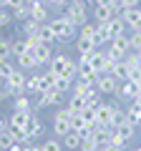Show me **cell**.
<instances>
[{
	"instance_id": "cell-1",
	"label": "cell",
	"mask_w": 141,
	"mask_h": 151,
	"mask_svg": "<svg viewBox=\"0 0 141 151\" xmlns=\"http://www.w3.org/2000/svg\"><path fill=\"white\" fill-rule=\"evenodd\" d=\"M48 23H50V28H53V33H55V43L65 45V43H70V40H76V38H78V28L65 18V13L50 18Z\"/></svg>"
},
{
	"instance_id": "cell-2",
	"label": "cell",
	"mask_w": 141,
	"mask_h": 151,
	"mask_svg": "<svg viewBox=\"0 0 141 151\" xmlns=\"http://www.w3.org/2000/svg\"><path fill=\"white\" fill-rule=\"evenodd\" d=\"M48 70L55 73V76H70V78H76L78 60H73L65 53H53V58H50V63H48Z\"/></svg>"
},
{
	"instance_id": "cell-3",
	"label": "cell",
	"mask_w": 141,
	"mask_h": 151,
	"mask_svg": "<svg viewBox=\"0 0 141 151\" xmlns=\"http://www.w3.org/2000/svg\"><path fill=\"white\" fill-rule=\"evenodd\" d=\"M70 116H73V111L68 106H60L53 113V136L63 139L65 134H70Z\"/></svg>"
},
{
	"instance_id": "cell-4",
	"label": "cell",
	"mask_w": 141,
	"mask_h": 151,
	"mask_svg": "<svg viewBox=\"0 0 141 151\" xmlns=\"http://www.w3.org/2000/svg\"><path fill=\"white\" fill-rule=\"evenodd\" d=\"M25 81H28L25 70L15 68V73L5 78V88H3V91L8 93V98H15V96H20V93H25Z\"/></svg>"
},
{
	"instance_id": "cell-5",
	"label": "cell",
	"mask_w": 141,
	"mask_h": 151,
	"mask_svg": "<svg viewBox=\"0 0 141 151\" xmlns=\"http://www.w3.org/2000/svg\"><path fill=\"white\" fill-rule=\"evenodd\" d=\"M65 18H68L70 23L76 28H81V25H86L88 23V18H91V10H88V5H81V3H68V8H65Z\"/></svg>"
},
{
	"instance_id": "cell-6",
	"label": "cell",
	"mask_w": 141,
	"mask_h": 151,
	"mask_svg": "<svg viewBox=\"0 0 141 151\" xmlns=\"http://www.w3.org/2000/svg\"><path fill=\"white\" fill-rule=\"evenodd\" d=\"M65 98V93H60L58 88H50V91H40L35 96V111H43L50 106H60V101Z\"/></svg>"
},
{
	"instance_id": "cell-7",
	"label": "cell",
	"mask_w": 141,
	"mask_h": 151,
	"mask_svg": "<svg viewBox=\"0 0 141 151\" xmlns=\"http://www.w3.org/2000/svg\"><path fill=\"white\" fill-rule=\"evenodd\" d=\"M96 86H98V91H101V96H116V91H119L121 83L116 81L111 73H98L96 76Z\"/></svg>"
},
{
	"instance_id": "cell-8",
	"label": "cell",
	"mask_w": 141,
	"mask_h": 151,
	"mask_svg": "<svg viewBox=\"0 0 141 151\" xmlns=\"http://www.w3.org/2000/svg\"><path fill=\"white\" fill-rule=\"evenodd\" d=\"M116 111H119V106L116 103H98V108H96V121H98V126H114V116H116Z\"/></svg>"
},
{
	"instance_id": "cell-9",
	"label": "cell",
	"mask_w": 141,
	"mask_h": 151,
	"mask_svg": "<svg viewBox=\"0 0 141 151\" xmlns=\"http://www.w3.org/2000/svg\"><path fill=\"white\" fill-rule=\"evenodd\" d=\"M114 134L119 136L121 141H126V144H129V141H134L136 136H139V126H134L131 121H124V124L114 126Z\"/></svg>"
},
{
	"instance_id": "cell-10",
	"label": "cell",
	"mask_w": 141,
	"mask_h": 151,
	"mask_svg": "<svg viewBox=\"0 0 141 151\" xmlns=\"http://www.w3.org/2000/svg\"><path fill=\"white\" fill-rule=\"evenodd\" d=\"M96 48H98L96 38H76V50H78V55H81V60H88Z\"/></svg>"
},
{
	"instance_id": "cell-11",
	"label": "cell",
	"mask_w": 141,
	"mask_h": 151,
	"mask_svg": "<svg viewBox=\"0 0 141 151\" xmlns=\"http://www.w3.org/2000/svg\"><path fill=\"white\" fill-rule=\"evenodd\" d=\"M126 28L129 30H141V8H131V10H121Z\"/></svg>"
},
{
	"instance_id": "cell-12",
	"label": "cell",
	"mask_w": 141,
	"mask_h": 151,
	"mask_svg": "<svg viewBox=\"0 0 141 151\" xmlns=\"http://www.w3.org/2000/svg\"><path fill=\"white\" fill-rule=\"evenodd\" d=\"M43 131H45V126H43V121H40L38 111H33L30 121H28V126H25V134L30 136V141H33V139H38V136H43Z\"/></svg>"
},
{
	"instance_id": "cell-13",
	"label": "cell",
	"mask_w": 141,
	"mask_h": 151,
	"mask_svg": "<svg viewBox=\"0 0 141 151\" xmlns=\"http://www.w3.org/2000/svg\"><path fill=\"white\" fill-rule=\"evenodd\" d=\"M28 121H30V113H20V111H13L8 116V129L10 131H25Z\"/></svg>"
},
{
	"instance_id": "cell-14",
	"label": "cell",
	"mask_w": 141,
	"mask_h": 151,
	"mask_svg": "<svg viewBox=\"0 0 141 151\" xmlns=\"http://www.w3.org/2000/svg\"><path fill=\"white\" fill-rule=\"evenodd\" d=\"M38 30H40V23L33 20V18H28V20H23L20 25L15 28V35L18 38H28V35H38Z\"/></svg>"
},
{
	"instance_id": "cell-15",
	"label": "cell",
	"mask_w": 141,
	"mask_h": 151,
	"mask_svg": "<svg viewBox=\"0 0 141 151\" xmlns=\"http://www.w3.org/2000/svg\"><path fill=\"white\" fill-rule=\"evenodd\" d=\"M91 18L96 23H109L111 18H116V13H114L111 5H93L91 8Z\"/></svg>"
},
{
	"instance_id": "cell-16",
	"label": "cell",
	"mask_w": 141,
	"mask_h": 151,
	"mask_svg": "<svg viewBox=\"0 0 141 151\" xmlns=\"http://www.w3.org/2000/svg\"><path fill=\"white\" fill-rule=\"evenodd\" d=\"M141 91V88L139 86H136V83H131V81H124V83H121V86H119V91H116V98H121V101H134V98H136V93H139Z\"/></svg>"
},
{
	"instance_id": "cell-17",
	"label": "cell",
	"mask_w": 141,
	"mask_h": 151,
	"mask_svg": "<svg viewBox=\"0 0 141 151\" xmlns=\"http://www.w3.org/2000/svg\"><path fill=\"white\" fill-rule=\"evenodd\" d=\"M13 111H20V113H33L35 111V103L30 101L28 93H20V96L13 98Z\"/></svg>"
},
{
	"instance_id": "cell-18",
	"label": "cell",
	"mask_w": 141,
	"mask_h": 151,
	"mask_svg": "<svg viewBox=\"0 0 141 151\" xmlns=\"http://www.w3.org/2000/svg\"><path fill=\"white\" fill-rule=\"evenodd\" d=\"M28 8H30V18H33V20H38L40 25L50 20V10H48V5H43V3H33V5H28Z\"/></svg>"
},
{
	"instance_id": "cell-19",
	"label": "cell",
	"mask_w": 141,
	"mask_h": 151,
	"mask_svg": "<svg viewBox=\"0 0 141 151\" xmlns=\"http://www.w3.org/2000/svg\"><path fill=\"white\" fill-rule=\"evenodd\" d=\"M33 55H35V63H38V68H40V65H48V63H50V58H53V45L40 43L38 48L33 50Z\"/></svg>"
},
{
	"instance_id": "cell-20",
	"label": "cell",
	"mask_w": 141,
	"mask_h": 151,
	"mask_svg": "<svg viewBox=\"0 0 141 151\" xmlns=\"http://www.w3.org/2000/svg\"><path fill=\"white\" fill-rule=\"evenodd\" d=\"M103 25H106V33L111 35V40H114L116 35H124V33H126V23H124V18H119V15L111 18V20L103 23Z\"/></svg>"
},
{
	"instance_id": "cell-21",
	"label": "cell",
	"mask_w": 141,
	"mask_h": 151,
	"mask_svg": "<svg viewBox=\"0 0 141 151\" xmlns=\"http://www.w3.org/2000/svg\"><path fill=\"white\" fill-rule=\"evenodd\" d=\"M106 60H109V58H106V50H103V48H96V50L91 53V58H88V63L93 65L96 73H103V70H106Z\"/></svg>"
},
{
	"instance_id": "cell-22",
	"label": "cell",
	"mask_w": 141,
	"mask_h": 151,
	"mask_svg": "<svg viewBox=\"0 0 141 151\" xmlns=\"http://www.w3.org/2000/svg\"><path fill=\"white\" fill-rule=\"evenodd\" d=\"M93 136H96L98 146H106V144H111V139H114V126H96Z\"/></svg>"
},
{
	"instance_id": "cell-23",
	"label": "cell",
	"mask_w": 141,
	"mask_h": 151,
	"mask_svg": "<svg viewBox=\"0 0 141 151\" xmlns=\"http://www.w3.org/2000/svg\"><path fill=\"white\" fill-rule=\"evenodd\" d=\"M15 65H18L20 70H35V68H38L35 55H33L30 50H28V53H23V55H18V58H15Z\"/></svg>"
},
{
	"instance_id": "cell-24",
	"label": "cell",
	"mask_w": 141,
	"mask_h": 151,
	"mask_svg": "<svg viewBox=\"0 0 141 151\" xmlns=\"http://www.w3.org/2000/svg\"><path fill=\"white\" fill-rule=\"evenodd\" d=\"M60 144H63V149H68V151H78L81 149V134L70 131V134H65L63 139H60Z\"/></svg>"
},
{
	"instance_id": "cell-25",
	"label": "cell",
	"mask_w": 141,
	"mask_h": 151,
	"mask_svg": "<svg viewBox=\"0 0 141 151\" xmlns=\"http://www.w3.org/2000/svg\"><path fill=\"white\" fill-rule=\"evenodd\" d=\"M86 106H88V101L83 96H78V93H70V96H68V108L73 113H83V111H86Z\"/></svg>"
},
{
	"instance_id": "cell-26",
	"label": "cell",
	"mask_w": 141,
	"mask_h": 151,
	"mask_svg": "<svg viewBox=\"0 0 141 151\" xmlns=\"http://www.w3.org/2000/svg\"><path fill=\"white\" fill-rule=\"evenodd\" d=\"M38 38H40V43H45V45H55V33H53V28H50V23H43V25H40Z\"/></svg>"
},
{
	"instance_id": "cell-27",
	"label": "cell",
	"mask_w": 141,
	"mask_h": 151,
	"mask_svg": "<svg viewBox=\"0 0 141 151\" xmlns=\"http://www.w3.org/2000/svg\"><path fill=\"white\" fill-rule=\"evenodd\" d=\"M111 76H114V78H116L119 83H124V81H129V76H131V68L124 63V60H121V63H116V65H114Z\"/></svg>"
},
{
	"instance_id": "cell-28",
	"label": "cell",
	"mask_w": 141,
	"mask_h": 151,
	"mask_svg": "<svg viewBox=\"0 0 141 151\" xmlns=\"http://www.w3.org/2000/svg\"><path fill=\"white\" fill-rule=\"evenodd\" d=\"M96 70H93V65L88 63V60H81L78 58V73H76V78H96Z\"/></svg>"
},
{
	"instance_id": "cell-29",
	"label": "cell",
	"mask_w": 141,
	"mask_h": 151,
	"mask_svg": "<svg viewBox=\"0 0 141 151\" xmlns=\"http://www.w3.org/2000/svg\"><path fill=\"white\" fill-rule=\"evenodd\" d=\"M73 81L76 78H70V76H55V88L60 93H70L73 91Z\"/></svg>"
},
{
	"instance_id": "cell-30",
	"label": "cell",
	"mask_w": 141,
	"mask_h": 151,
	"mask_svg": "<svg viewBox=\"0 0 141 151\" xmlns=\"http://www.w3.org/2000/svg\"><path fill=\"white\" fill-rule=\"evenodd\" d=\"M25 93H30V96H38V93H40V76H38V73L28 76V81H25Z\"/></svg>"
},
{
	"instance_id": "cell-31",
	"label": "cell",
	"mask_w": 141,
	"mask_h": 151,
	"mask_svg": "<svg viewBox=\"0 0 141 151\" xmlns=\"http://www.w3.org/2000/svg\"><path fill=\"white\" fill-rule=\"evenodd\" d=\"M78 151H98V141H96V136H93V131L81 136V149Z\"/></svg>"
},
{
	"instance_id": "cell-32",
	"label": "cell",
	"mask_w": 141,
	"mask_h": 151,
	"mask_svg": "<svg viewBox=\"0 0 141 151\" xmlns=\"http://www.w3.org/2000/svg\"><path fill=\"white\" fill-rule=\"evenodd\" d=\"M126 119H129L134 126H141V106H136V103L131 101L129 108H126Z\"/></svg>"
},
{
	"instance_id": "cell-33",
	"label": "cell",
	"mask_w": 141,
	"mask_h": 151,
	"mask_svg": "<svg viewBox=\"0 0 141 151\" xmlns=\"http://www.w3.org/2000/svg\"><path fill=\"white\" fill-rule=\"evenodd\" d=\"M15 58H0V76L3 78H8V76H13L15 73Z\"/></svg>"
},
{
	"instance_id": "cell-34",
	"label": "cell",
	"mask_w": 141,
	"mask_h": 151,
	"mask_svg": "<svg viewBox=\"0 0 141 151\" xmlns=\"http://www.w3.org/2000/svg\"><path fill=\"white\" fill-rule=\"evenodd\" d=\"M13 144H18V141H15V134H13L10 129H5L3 134H0V151H8Z\"/></svg>"
},
{
	"instance_id": "cell-35",
	"label": "cell",
	"mask_w": 141,
	"mask_h": 151,
	"mask_svg": "<svg viewBox=\"0 0 141 151\" xmlns=\"http://www.w3.org/2000/svg\"><path fill=\"white\" fill-rule=\"evenodd\" d=\"M50 88H55V73L45 70L40 73V91H50Z\"/></svg>"
},
{
	"instance_id": "cell-36",
	"label": "cell",
	"mask_w": 141,
	"mask_h": 151,
	"mask_svg": "<svg viewBox=\"0 0 141 151\" xmlns=\"http://www.w3.org/2000/svg\"><path fill=\"white\" fill-rule=\"evenodd\" d=\"M40 149H43V151H60V149H63V144H60L58 136H50V139H45L43 144H40Z\"/></svg>"
},
{
	"instance_id": "cell-37",
	"label": "cell",
	"mask_w": 141,
	"mask_h": 151,
	"mask_svg": "<svg viewBox=\"0 0 141 151\" xmlns=\"http://www.w3.org/2000/svg\"><path fill=\"white\" fill-rule=\"evenodd\" d=\"M0 58H13V40L0 38Z\"/></svg>"
},
{
	"instance_id": "cell-38",
	"label": "cell",
	"mask_w": 141,
	"mask_h": 151,
	"mask_svg": "<svg viewBox=\"0 0 141 151\" xmlns=\"http://www.w3.org/2000/svg\"><path fill=\"white\" fill-rule=\"evenodd\" d=\"M28 53V43H25V38H15L13 40V58H18V55Z\"/></svg>"
},
{
	"instance_id": "cell-39",
	"label": "cell",
	"mask_w": 141,
	"mask_h": 151,
	"mask_svg": "<svg viewBox=\"0 0 141 151\" xmlns=\"http://www.w3.org/2000/svg\"><path fill=\"white\" fill-rule=\"evenodd\" d=\"M10 13H13V20H18V23H23V20L30 18V8L28 5H20V8H15V10H10Z\"/></svg>"
},
{
	"instance_id": "cell-40",
	"label": "cell",
	"mask_w": 141,
	"mask_h": 151,
	"mask_svg": "<svg viewBox=\"0 0 141 151\" xmlns=\"http://www.w3.org/2000/svg\"><path fill=\"white\" fill-rule=\"evenodd\" d=\"M129 43L134 53H141V30H131L129 33Z\"/></svg>"
},
{
	"instance_id": "cell-41",
	"label": "cell",
	"mask_w": 141,
	"mask_h": 151,
	"mask_svg": "<svg viewBox=\"0 0 141 151\" xmlns=\"http://www.w3.org/2000/svg\"><path fill=\"white\" fill-rule=\"evenodd\" d=\"M78 38H96V23H86L78 28Z\"/></svg>"
},
{
	"instance_id": "cell-42",
	"label": "cell",
	"mask_w": 141,
	"mask_h": 151,
	"mask_svg": "<svg viewBox=\"0 0 141 151\" xmlns=\"http://www.w3.org/2000/svg\"><path fill=\"white\" fill-rule=\"evenodd\" d=\"M121 10H131V8H141V0H119Z\"/></svg>"
},
{
	"instance_id": "cell-43",
	"label": "cell",
	"mask_w": 141,
	"mask_h": 151,
	"mask_svg": "<svg viewBox=\"0 0 141 151\" xmlns=\"http://www.w3.org/2000/svg\"><path fill=\"white\" fill-rule=\"evenodd\" d=\"M124 121H129V119H126V111H124V108H119V111H116V116H114V126L124 124Z\"/></svg>"
},
{
	"instance_id": "cell-44",
	"label": "cell",
	"mask_w": 141,
	"mask_h": 151,
	"mask_svg": "<svg viewBox=\"0 0 141 151\" xmlns=\"http://www.w3.org/2000/svg\"><path fill=\"white\" fill-rule=\"evenodd\" d=\"M20 5H25V0H8V10H15Z\"/></svg>"
},
{
	"instance_id": "cell-45",
	"label": "cell",
	"mask_w": 141,
	"mask_h": 151,
	"mask_svg": "<svg viewBox=\"0 0 141 151\" xmlns=\"http://www.w3.org/2000/svg\"><path fill=\"white\" fill-rule=\"evenodd\" d=\"M116 0H91V5H114Z\"/></svg>"
},
{
	"instance_id": "cell-46",
	"label": "cell",
	"mask_w": 141,
	"mask_h": 151,
	"mask_svg": "<svg viewBox=\"0 0 141 151\" xmlns=\"http://www.w3.org/2000/svg\"><path fill=\"white\" fill-rule=\"evenodd\" d=\"M98 151H121V149L114 146V144H106V146H98Z\"/></svg>"
},
{
	"instance_id": "cell-47",
	"label": "cell",
	"mask_w": 141,
	"mask_h": 151,
	"mask_svg": "<svg viewBox=\"0 0 141 151\" xmlns=\"http://www.w3.org/2000/svg\"><path fill=\"white\" fill-rule=\"evenodd\" d=\"M23 151H43V149H40V144H28L23 146Z\"/></svg>"
},
{
	"instance_id": "cell-48",
	"label": "cell",
	"mask_w": 141,
	"mask_h": 151,
	"mask_svg": "<svg viewBox=\"0 0 141 151\" xmlns=\"http://www.w3.org/2000/svg\"><path fill=\"white\" fill-rule=\"evenodd\" d=\"M5 129H8V119H3V116H0V134H3Z\"/></svg>"
},
{
	"instance_id": "cell-49",
	"label": "cell",
	"mask_w": 141,
	"mask_h": 151,
	"mask_svg": "<svg viewBox=\"0 0 141 151\" xmlns=\"http://www.w3.org/2000/svg\"><path fill=\"white\" fill-rule=\"evenodd\" d=\"M134 103H136V106H141V91L136 93V98H134Z\"/></svg>"
},
{
	"instance_id": "cell-50",
	"label": "cell",
	"mask_w": 141,
	"mask_h": 151,
	"mask_svg": "<svg viewBox=\"0 0 141 151\" xmlns=\"http://www.w3.org/2000/svg\"><path fill=\"white\" fill-rule=\"evenodd\" d=\"M3 88H5V78L0 76V93H3Z\"/></svg>"
},
{
	"instance_id": "cell-51",
	"label": "cell",
	"mask_w": 141,
	"mask_h": 151,
	"mask_svg": "<svg viewBox=\"0 0 141 151\" xmlns=\"http://www.w3.org/2000/svg\"><path fill=\"white\" fill-rule=\"evenodd\" d=\"M3 8H8V0H0V10H3Z\"/></svg>"
},
{
	"instance_id": "cell-52",
	"label": "cell",
	"mask_w": 141,
	"mask_h": 151,
	"mask_svg": "<svg viewBox=\"0 0 141 151\" xmlns=\"http://www.w3.org/2000/svg\"><path fill=\"white\" fill-rule=\"evenodd\" d=\"M33 3H38V0H25V5H33Z\"/></svg>"
},
{
	"instance_id": "cell-53",
	"label": "cell",
	"mask_w": 141,
	"mask_h": 151,
	"mask_svg": "<svg viewBox=\"0 0 141 151\" xmlns=\"http://www.w3.org/2000/svg\"><path fill=\"white\" fill-rule=\"evenodd\" d=\"M38 3H43V5H48V3H50V0H38Z\"/></svg>"
},
{
	"instance_id": "cell-54",
	"label": "cell",
	"mask_w": 141,
	"mask_h": 151,
	"mask_svg": "<svg viewBox=\"0 0 141 151\" xmlns=\"http://www.w3.org/2000/svg\"><path fill=\"white\" fill-rule=\"evenodd\" d=\"M134 151H141V144H139V146H136V149H134Z\"/></svg>"
},
{
	"instance_id": "cell-55",
	"label": "cell",
	"mask_w": 141,
	"mask_h": 151,
	"mask_svg": "<svg viewBox=\"0 0 141 151\" xmlns=\"http://www.w3.org/2000/svg\"><path fill=\"white\" fill-rule=\"evenodd\" d=\"M139 134H141V126H139Z\"/></svg>"
}]
</instances>
